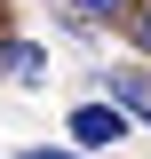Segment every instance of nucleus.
I'll list each match as a JSON object with an SVG mask.
<instances>
[{"label": "nucleus", "mask_w": 151, "mask_h": 159, "mask_svg": "<svg viewBox=\"0 0 151 159\" xmlns=\"http://www.w3.org/2000/svg\"><path fill=\"white\" fill-rule=\"evenodd\" d=\"M119 135H127L119 103H80V111H72V143H80V151H103V143H119Z\"/></svg>", "instance_id": "obj_1"}, {"label": "nucleus", "mask_w": 151, "mask_h": 159, "mask_svg": "<svg viewBox=\"0 0 151 159\" xmlns=\"http://www.w3.org/2000/svg\"><path fill=\"white\" fill-rule=\"evenodd\" d=\"M112 103L135 111V119H151V80H143V72H112Z\"/></svg>", "instance_id": "obj_2"}, {"label": "nucleus", "mask_w": 151, "mask_h": 159, "mask_svg": "<svg viewBox=\"0 0 151 159\" xmlns=\"http://www.w3.org/2000/svg\"><path fill=\"white\" fill-rule=\"evenodd\" d=\"M0 72H16L24 88H32V80H40V48H32V40H0Z\"/></svg>", "instance_id": "obj_3"}, {"label": "nucleus", "mask_w": 151, "mask_h": 159, "mask_svg": "<svg viewBox=\"0 0 151 159\" xmlns=\"http://www.w3.org/2000/svg\"><path fill=\"white\" fill-rule=\"evenodd\" d=\"M80 16H119V8H135V0H72Z\"/></svg>", "instance_id": "obj_4"}, {"label": "nucleus", "mask_w": 151, "mask_h": 159, "mask_svg": "<svg viewBox=\"0 0 151 159\" xmlns=\"http://www.w3.org/2000/svg\"><path fill=\"white\" fill-rule=\"evenodd\" d=\"M135 40H143V56H151V0H143V16H135Z\"/></svg>", "instance_id": "obj_5"}, {"label": "nucleus", "mask_w": 151, "mask_h": 159, "mask_svg": "<svg viewBox=\"0 0 151 159\" xmlns=\"http://www.w3.org/2000/svg\"><path fill=\"white\" fill-rule=\"evenodd\" d=\"M24 159H80V143H64V151H24Z\"/></svg>", "instance_id": "obj_6"}]
</instances>
